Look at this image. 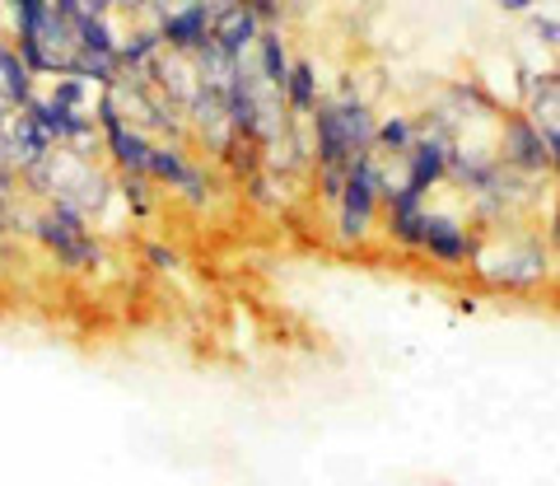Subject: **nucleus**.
Here are the masks:
<instances>
[{"instance_id": "2eb2a0df", "label": "nucleus", "mask_w": 560, "mask_h": 486, "mask_svg": "<svg viewBox=\"0 0 560 486\" xmlns=\"http://www.w3.org/2000/svg\"><path fill=\"white\" fill-rule=\"evenodd\" d=\"M140 248H145V257H150V263L160 267V271H178V253L164 248L160 239H145V243H140Z\"/></svg>"}, {"instance_id": "7ed1b4c3", "label": "nucleus", "mask_w": 560, "mask_h": 486, "mask_svg": "<svg viewBox=\"0 0 560 486\" xmlns=\"http://www.w3.org/2000/svg\"><path fill=\"white\" fill-rule=\"evenodd\" d=\"M495 160L510 169V173H518V178H551L556 173V154L541 146V136H537V127L523 113H504V121H500V154Z\"/></svg>"}, {"instance_id": "f8f14e48", "label": "nucleus", "mask_w": 560, "mask_h": 486, "mask_svg": "<svg viewBox=\"0 0 560 486\" xmlns=\"http://www.w3.org/2000/svg\"><path fill=\"white\" fill-rule=\"evenodd\" d=\"M0 94H5L10 108H24V103L38 94L33 90V71L24 66V57H20V47L14 43H0Z\"/></svg>"}, {"instance_id": "39448f33", "label": "nucleus", "mask_w": 560, "mask_h": 486, "mask_svg": "<svg viewBox=\"0 0 560 486\" xmlns=\"http://www.w3.org/2000/svg\"><path fill=\"white\" fill-rule=\"evenodd\" d=\"M477 234L467 230L458 216L448 211H425V230H420V257H430V263L440 267H467L471 253H477Z\"/></svg>"}, {"instance_id": "0eeeda50", "label": "nucleus", "mask_w": 560, "mask_h": 486, "mask_svg": "<svg viewBox=\"0 0 560 486\" xmlns=\"http://www.w3.org/2000/svg\"><path fill=\"white\" fill-rule=\"evenodd\" d=\"M210 24H215V14H210L201 0H191V5L164 14V20L154 24V28H160V43H164L168 51H183V57H191V51L206 47Z\"/></svg>"}, {"instance_id": "f257e3e1", "label": "nucleus", "mask_w": 560, "mask_h": 486, "mask_svg": "<svg viewBox=\"0 0 560 486\" xmlns=\"http://www.w3.org/2000/svg\"><path fill=\"white\" fill-rule=\"evenodd\" d=\"M33 234H38L51 263L66 271H94L103 263V243L70 201H43V211L33 216Z\"/></svg>"}, {"instance_id": "1a4fd4ad", "label": "nucleus", "mask_w": 560, "mask_h": 486, "mask_svg": "<svg viewBox=\"0 0 560 486\" xmlns=\"http://www.w3.org/2000/svg\"><path fill=\"white\" fill-rule=\"evenodd\" d=\"M331 117H337V131H341V141L350 150V160H360V154H374V113H370V103L355 99V94H341V99H331Z\"/></svg>"}, {"instance_id": "f03ea898", "label": "nucleus", "mask_w": 560, "mask_h": 486, "mask_svg": "<svg viewBox=\"0 0 560 486\" xmlns=\"http://www.w3.org/2000/svg\"><path fill=\"white\" fill-rule=\"evenodd\" d=\"M337 211V234L341 243H364L370 230L378 224V160L374 154H360L355 164L346 169L341 193L331 201Z\"/></svg>"}, {"instance_id": "6e6552de", "label": "nucleus", "mask_w": 560, "mask_h": 486, "mask_svg": "<svg viewBox=\"0 0 560 486\" xmlns=\"http://www.w3.org/2000/svg\"><path fill=\"white\" fill-rule=\"evenodd\" d=\"M257 33H261L257 14L243 5V0H234L230 10H220V14H215V24H210V43H215V51H224L230 61H238L243 51H253Z\"/></svg>"}, {"instance_id": "ddd939ff", "label": "nucleus", "mask_w": 560, "mask_h": 486, "mask_svg": "<svg viewBox=\"0 0 560 486\" xmlns=\"http://www.w3.org/2000/svg\"><path fill=\"white\" fill-rule=\"evenodd\" d=\"M98 84L84 80V76H57V84H51V94H43L47 103H57V108H70V113H94L98 103Z\"/></svg>"}, {"instance_id": "9d476101", "label": "nucleus", "mask_w": 560, "mask_h": 486, "mask_svg": "<svg viewBox=\"0 0 560 486\" xmlns=\"http://www.w3.org/2000/svg\"><path fill=\"white\" fill-rule=\"evenodd\" d=\"M280 99H285V113L290 117H308L318 108V71H313V61H290V76L280 84Z\"/></svg>"}, {"instance_id": "9b49d317", "label": "nucleus", "mask_w": 560, "mask_h": 486, "mask_svg": "<svg viewBox=\"0 0 560 486\" xmlns=\"http://www.w3.org/2000/svg\"><path fill=\"white\" fill-rule=\"evenodd\" d=\"M253 47H257V57H253V61H257V76L280 94V84H285V76H290V47H285V33H280V28H261Z\"/></svg>"}, {"instance_id": "423d86ee", "label": "nucleus", "mask_w": 560, "mask_h": 486, "mask_svg": "<svg viewBox=\"0 0 560 486\" xmlns=\"http://www.w3.org/2000/svg\"><path fill=\"white\" fill-rule=\"evenodd\" d=\"M145 178H150L154 187H168V193L187 197L191 206H206V201H210V178H206V169L191 164L178 146H154V150H150Z\"/></svg>"}, {"instance_id": "dca6fc26", "label": "nucleus", "mask_w": 560, "mask_h": 486, "mask_svg": "<svg viewBox=\"0 0 560 486\" xmlns=\"http://www.w3.org/2000/svg\"><path fill=\"white\" fill-rule=\"evenodd\" d=\"M533 33H537V38H541V43H547V47L556 51V43H560V28H556V20H551V14H537V20H533Z\"/></svg>"}, {"instance_id": "f3484780", "label": "nucleus", "mask_w": 560, "mask_h": 486, "mask_svg": "<svg viewBox=\"0 0 560 486\" xmlns=\"http://www.w3.org/2000/svg\"><path fill=\"white\" fill-rule=\"evenodd\" d=\"M495 5H500V10H510V14H523V10H533L537 0H495Z\"/></svg>"}, {"instance_id": "20e7f679", "label": "nucleus", "mask_w": 560, "mask_h": 486, "mask_svg": "<svg viewBox=\"0 0 560 486\" xmlns=\"http://www.w3.org/2000/svg\"><path fill=\"white\" fill-rule=\"evenodd\" d=\"M477 253H490V257H504L500 271L486 276V286H510V290H528L547 276V248L537 239H490V243H477Z\"/></svg>"}, {"instance_id": "4468645a", "label": "nucleus", "mask_w": 560, "mask_h": 486, "mask_svg": "<svg viewBox=\"0 0 560 486\" xmlns=\"http://www.w3.org/2000/svg\"><path fill=\"white\" fill-rule=\"evenodd\" d=\"M411 141H416V121H411V117L393 113V117L374 121V150H383V154H393V160H401V154L411 150Z\"/></svg>"}]
</instances>
